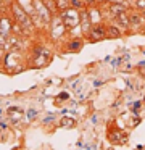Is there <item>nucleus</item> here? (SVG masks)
<instances>
[{
  "label": "nucleus",
  "mask_w": 145,
  "mask_h": 150,
  "mask_svg": "<svg viewBox=\"0 0 145 150\" xmlns=\"http://www.w3.org/2000/svg\"><path fill=\"white\" fill-rule=\"evenodd\" d=\"M63 21H64L66 26L74 28V26H77V23H79V15H77L74 10H68V11L63 13Z\"/></svg>",
  "instance_id": "nucleus-1"
},
{
  "label": "nucleus",
  "mask_w": 145,
  "mask_h": 150,
  "mask_svg": "<svg viewBox=\"0 0 145 150\" xmlns=\"http://www.w3.org/2000/svg\"><path fill=\"white\" fill-rule=\"evenodd\" d=\"M90 39L92 40H102V39H105L106 37V29L103 26H95V28H92L90 29Z\"/></svg>",
  "instance_id": "nucleus-2"
},
{
  "label": "nucleus",
  "mask_w": 145,
  "mask_h": 150,
  "mask_svg": "<svg viewBox=\"0 0 145 150\" xmlns=\"http://www.w3.org/2000/svg\"><path fill=\"white\" fill-rule=\"evenodd\" d=\"M13 13H15L16 20H18L19 23H23L26 28H29V26H31V21L28 20V16H26V13H24V11H23L19 7H18V5H13Z\"/></svg>",
  "instance_id": "nucleus-3"
},
{
  "label": "nucleus",
  "mask_w": 145,
  "mask_h": 150,
  "mask_svg": "<svg viewBox=\"0 0 145 150\" xmlns=\"http://www.w3.org/2000/svg\"><path fill=\"white\" fill-rule=\"evenodd\" d=\"M0 28H2V29H0V33H2L3 36H6V34H8V31H10V23H8V20H6V18H3V20L0 21Z\"/></svg>",
  "instance_id": "nucleus-4"
},
{
  "label": "nucleus",
  "mask_w": 145,
  "mask_h": 150,
  "mask_svg": "<svg viewBox=\"0 0 145 150\" xmlns=\"http://www.w3.org/2000/svg\"><path fill=\"white\" fill-rule=\"evenodd\" d=\"M110 10H111V13L116 16V15H119V13L124 11V7H122V5H118V4H113L111 7H110Z\"/></svg>",
  "instance_id": "nucleus-5"
},
{
  "label": "nucleus",
  "mask_w": 145,
  "mask_h": 150,
  "mask_svg": "<svg viewBox=\"0 0 145 150\" xmlns=\"http://www.w3.org/2000/svg\"><path fill=\"white\" fill-rule=\"evenodd\" d=\"M119 29L118 28H106V36L108 37H119Z\"/></svg>",
  "instance_id": "nucleus-6"
},
{
  "label": "nucleus",
  "mask_w": 145,
  "mask_h": 150,
  "mask_svg": "<svg viewBox=\"0 0 145 150\" xmlns=\"http://www.w3.org/2000/svg\"><path fill=\"white\" fill-rule=\"evenodd\" d=\"M116 20H118L122 26H127V24H129V20H127V16L124 15V11H122V13H119V15H116Z\"/></svg>",
  "instance_id": "nucleus-7"
},
{
  "label": "nucleus",
  "mask_w": 145,
  "mask_h": 150,
  "mask_svg": "<svg viewBox=\"0 0 145 150\" xmlns=\"http://www.w3.org/2000/svg\"><path fill=\"white\" fill-rule=\"evenodd\" d=\"M81 20H82V28L84 31H89V18H87V13L81 15Z\"/></svg>",
  "instance_id": "nucleus-8"
},
{
  "label": "nucleus",
  "mask_w": 145,
  "mask_h": 150,
  "mask_svg": "<svg viewBox=\"0 0 145 150\" xmlns=\"http://www.w3.org/2000/svg\"><path fill=\"white\" fill-rule=\"evenodd\" d=\"M81 45H82V40H79V39H74L73 42L69 44V49H71V50H77Z\"/></svg>",
  "instance_id": "nucleus-9"
},
{
  "label": "nucleus",
  "mask_w": 145,
  "mask_h": 150,
  "mask_svg": "<svg viewBox=\"0 0 145 150\" xmlns=\"http://www.w3.org/2000/svg\"><path fill=\"white\" fill-rule=\"evenodd\" d=\"M131 23L132 24H140V16H137V15L131 16Z\"/></svg>",
  "instance_id": "nucleus-10"
},
{
  "label": "nucleus",
  "mask_w": 145,
  "mask_h": 150,
  "mask_svg": "<svg viewBox=\"0 0 145 150\" xmlns=\"http://www.w3.org/2000/svg\"><path fill=\"white\" fill-rule=\"evenodd\" d=\"M61 124H63V126H73V120H71V118H64V120L61 121Z\"/></svg>",
  "instance_id": "nucleus-11"
},
{
  "label": "nucleus",
  "mask_w": 145,
  "mask_h": 150,
  "mask_svg": "<svg viewBox=\"0 0 145 150\" xmlns=\"http://www.w3.org/2000/svg\"><path fill=\"white\" fill-rule=\"evenodd\" d=\"M137 8L139 10H145V0H137Z\"/></svg>",
  "instance_id": "nucleus-12"
},
{
  "label": "nucleus",
  "mask_w": 145,
  "mask_h": 150,
  "mask_svg": "<svg viewBox=\"0 0 145 150\" xmlns=\"http://www.w3.org/2000/svg\"><path fill=\"white\" fill-rule=\"evenodd\" d=\"M66 0H58V7H60V8H66Z\"/></svg>",
  "instance_id": "nucleus-13"
},
{
  "label": "nucleus",
  "mask_w": 145,
  "mask_h": 150,
  "mask_svg": "<svg viewBox=\"0 0 145 150\" xmlns=\"http://www.w3.org/2000/svg\"><path fill=\"white\" fill-rule=\"evenodd\" d=\"M60 98H61V100H64V98H68V94H66V92H63V94L60 95Z\"/></svg>",
  "instance_id": "nucleus-14"
},
{
  "label": "nucleus",
  "mask_w": 145,
  "mask_h": 150,
  "mask_svg": "<svg viewBox=\"0 0 145 150\" xmlns=\"http://www.w3.org/2000/svg\"><path fill=\"white\" fill-rule=\"evenodd\" d=\"M87 4H93V2H95V0H86Z\"/></svg>",
  "instance_id": "nucleus-15"
}]
</instances>
